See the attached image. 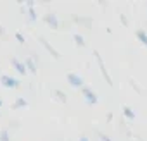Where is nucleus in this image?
<instances>
[{"mask_svg":"<svg viewBox=\"0 0 147 141\" xmlns=\"http://www.w3.org/2000/svg\"><path fill=\"white\" fill-rule=\"evenodd\" d=\"M73 40H75V43H76V47H80V48H85L87 47V43H85V38L82 36V35H73Z\"/></svg>","mask_w":147,"mask_h":141,"instance_id":"4468645a","label":"nucleus"},{"mask_svg":"<svg viewBox=\"0 0 147 141\" xmlns=\"http://www.w3.org/2000/svg\"><path fill=\"white\" fill-rule=\"evenodd\" d=\"M24 107H28V102H26V98H23V96H18L16 102L12 103V108H24Z\"/></svg>","mask_w":147,"mask_h":141,"instance_id":"f8f14e48","label":"nucleus"},{"mask_svg":"<svg viewBox=\"0 0 147 141\" xmlns=\"http://www.w3.org/2000/svg\"><path fill=\"white\" fill-rule=\"evenodd\" d=\"M80 91H82V95H83V98H85V102H87L88 105H97L99 96H97V93H95L94 90H90L88 86H85V88H82Z\"/></svg>","mask_w":147,"mask_h":141,"instance_id":"7ed1b4c3","label":"nucleus"},{"mask_svg":"<svg viewBox=\"0 0 147 141\" xmlns=\"http://www.w3.org/2000/svg\"><path fill=\"white\" fill-rule=\"evenodd\" d=\"M78 141H90V138H88V136H80Z\"/></svg>","mask_w":147,"mask_h":141,"instance_id":"412c9836","label":"nucleus"},{"mask_svg":"<svg viewBox=\"0 0 147 141\" xmlns=\"http://www.w3.org/2000/svg\"><path fill=\"white\" fill-rule=\"evenodd\" d=\"M54 95H55L57 102H61V103H67V95H66L62 90H55V91H54Z\"/></svg>","mask_w":147,"mask_h":141,"instance_id":"ddd939ff","label":"nucleus"},{"mask_svg":"<svg viewBox=\"0 0 147 141\" xmlns=\"http://www.w3.org/2000/svg\"><path fill=\"white\" fill-rule=\"evenodd\" d=\"M0 84H2L4 88H7V90H18V88H21V81L16 79V78H12V76H9V74H2V76H0Z\"/></svg>","mask_w":147,"mask_h":141,"instance_id":"f257e3e1","label":"nucleus"},{"mask_svg":"<svg viewBox=\"0 0 147 141\" xmlns=\"http://www.w3.org/2000/svg\"><path fill=\"white\" fill-rule=\"evenodd\" d=\"M11 64H12V67L16 69V72H18V74H21V76H26V74H28V69H26L24 62H21L19 59L12 57V59H11Z\"/></svg>","mask_w":147,"mask_h":141,"instance_id":"423d86ee","label":"nucleus"},{"mask_svg":"<svg viewBox=\"0 0 147 141\" xmlns=\"http://www.w3.org/2000/svg\"><path fill=\"white\" fill-rule=\"evenodd\" d=\"M2 35H5V29H4L2 26H0V36H2Z\"/></svg>","mask_w":147,"mask_h":141,"instance_id":"4be33fe9","label":"nucleus"},{"mask_svg":"<svg viewBox=\"0 0 147 141\" xmlns=\"http://www.w3.org/2000/svg\"><path fill=\"white\" fill-rule=\"evenodd\" d=\"M16 40H18L19 43H24V35H21V33H16Z\"/></svg>","mask_w":147,"mask_h":141,"instance_id":"6ab92c4d","label":"nucleus"},{"mask_svg":"<svg viewBox=\"0 0 147 141\" xmlns=\"http://www.w3.org/2000/svg\"><path fill=\"white\" fill-rule=\"evenodd\" d=\"M73 21H75V23H78V24H83V26H92V17H83V16H75V17H73Z\"/></svg>","mask_w":147,"mask_h":141,"instance_id":"9b49d317","label":"nucleus"},{"mask_svg":"<svg viewBox=\"0 0 147 141\" xmlns=\"http://www.w3.org/2000/svg\"><path fill=\"white\" fill-rule=\"evenodd\" d=\"M135 36H137V40H138L144 47H147V29H137V31H135Z\"/></svg>","mask_w":147,"mask_h":141,"instance_id":"9d476101","label":"nucleus"},{"mask_svg":"<svg viewBox=\"0 0 147 141\" xmlns=\"http://www.w3.org/2000/svg\"><path fill=\"white\" fill-rule=\"evenodd\" d=\"M94 55H95V60H97V64H99V67H100V72H102V76L106 78V83H107L109 86H113V79H111V76H109V72H107L106 64H104V60H102L100 53H99V52H94Z\"/></svg>","mask_w":147,"mask_h":141,"instance_id":"20e7f679","label":"nucleus"},{"mask_svg":"<svg viewBox=\"0 0 147 141\" xmlns=\"http://www.w3.org/2000/svg\"><path fill=\"white\" fill-rule=\"evenodd\" d=\"M66 81L69 83L71 88H76V90L85 88V81H83V78H82L80 74H76V72H69V74L66 76Z\"/></svg>","mask_w":147,"mask_h":141,"instance_id":"f03ea898","label":"nucleus"},{"mask_svg":"<svg viewBox=\"0 0 147 141\" xmlns=\"http://www.w3.org/2000/svg\"><path fill=\"white\" fill-rule=\"evenodd\" d=\"M38 60L35 59V57H28L26 60H24V65H26V69H28V72H31V74H36V70H38V64H36Z\"/></svg>","mask_w":147,"mask_h":141,"instance_id":"6e6552de","label":"nucleus"},{"mask_svg":"<svg viewBox=\"0 0 147 141\" xmlns=\"http://www.w3.org/2000/svg\"><path fill=\"white\" fill-rule=\"evenodd\" d=\"M2 107H4V102H2V100H0V108H2Z\"/></svg>","mask_w":147,"mask_h":141,"instance_id":"5701e85b","label":"nucleus"},{"mask_svg":"<svg viewBox=\"0 0 147 141\" xmlns=\"http://www.w3.org/2000/svg\"><path fill=\"white\" fill-rule=\"evenodd\" d=\"M40 43L45 47V50H47V52H49V53H50L55 60H59V59H61V53H59V52H57V50H55V48H54V47H52V45H50V43H49L43 36H40Z\"/></svg>","mask_w":147,"mask_h":141,"instance_id":"0eeeda50","label":"nucleus"},{"mask_svg":"<svg viewBox=\"0 0 147 141\" xmlns=\"http://www.w3.org/2000/svg\"><path fill=\"white\" fill-rule=\"evenodd\" d=\"M97 134H99V139H100V141H113L107 134H104V132H100V131H97Z\"/></svg>","mask_w":147,"mask_h":141,"instance_id":"f3484780","label":"nucleus"},{"mask_svg":"<svg viewBox=\"0 0 147 141\" xmlns=\"http://www.w3.org/2000/svg\"><path fill=\"white\" fill-rule=\"evenodd\" d=\"M26 17H28V21H30V23H36V19H38V14H36L35 7L28 9V14H26Z\"/></svg>","mask_w":147,"mask_h":141,"instance_id":"2eb2a0df","label":"nucleus"},{"mask_svg":"<svg viewBox=\"0 0 147 141\" xmlns=\"http://www.w3.org/2000/svg\"><path fill=\"white\" fill-rule=\"evenodd\" d=\"M0 117H2V110H0Z\"/></svg>","mask_w":147,"mask_h":141,"instance_id":"b1692460","label":"nucleus"},{"mask_svg":"<svg viewBox=\"0 0 147 141\" xmlns=\"http://www.w3.org/2000/svg\"><path fill=\"white\" fill-rule=\"evenodd\" d=\"M121 112H123V115H125V119H126V120H133V119L137 117V114H135V110H133L131 107H128V105H125Z\"/></svg>","mask_w":147,"mask_h":141,"instance_id":"1a4fd4ad","label":"nucleus"},{"mask_svg":"<svg viewBox=\"0 0 147 141\" xmlns=\"http://www.w3.org/2000/svg\"><path fill=\"white\" fill-rule=\"evenodd\" d=\"M43 23L47 24V26H50L52 29H59V26H61V23H59V17L54 14V12H49V14H43Z\"/></svg>","mask_w":147,"mask_h":141,"instance_id":"39448f33","label":"nucleus"},{"mask_svg":"<svg viewBox=\"0 0 147 141\" xmlns=\"http://www.w3.org/2000/svg\"><path fill=\"white\" fill-rule=\"evenodd\" d=\"M0 141H12L9 129H2V131H0Z\"/></svg>","mask_w":147,"mask_h":141,"instance_id":"dca6fc26","label":"nucleus"},{"mask_svg":"<svg viewBox=\"0 0 147 141\" xmlns=\"http://www.w3.org/2000/svg\"><path fill=\"white\" fill-rule=\"evenodd\" d=\"M119 19H121V23H123L125 26H128V19H126V16H123V14H119Z\"/></svg>","mask_w":147,"mask_h":141,"instance_id":"aec40b11","label":"nucleus"},{"mask_svg":"<svg viewBox=\"0 0 147 141\" xmlns=\"http://www.w3.org/2000/svg\"><path fill=\"white\" fill-rule=\"evenodd\" d=\"M7 129H9V131H11V129H19V122H18V120H11Z\"/></svg>","mask_w":147,"mask_h":141,"instance_id":"a211bd4d","label":"nucleus"}]
</instances>
